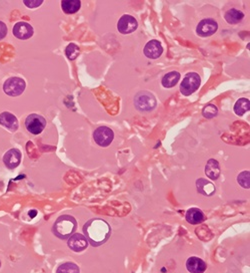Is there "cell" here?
Wrapping results in <instances>:
<instances>
[{"label": "cell", "mask_w": 250, "mask_h": 273, "mask_svg": "<svg viewBox=\"0 0 250 273\" xmlns=\"http://www.w3.org/2000/svg\"><path fill=\"white\" fill-rule=\"evenodd\" d=\"M83 232L88 242L94 247H98L109 239L111 228L109 224L102 219H91L85 223Z\"/></svg>", "instance_id": "cell-1"}, {"label": "cell", "mask_w": 250, "mask_h": 273, "mask_svg": "<svg viewBox=\"0 0 250 273\" xmlns=\"http://www.w3.org/2000/svg\"><path fill=\"white\" fill-rule=\"evenodd\" d=\"M76 227H77V222L74 217L70 215H62L55 221L52 231L56 237L67 239L76 230Z\"/></svg>", "instance_id": "cell-2"}, {"label": "cell", "mask_w": 250, "mask_h": 273, "mask_svg": "<svg viewBox=\"0 0 250 273\" xmlns=\"http://www.w3.org/2000/svg\"><path fill=\"white\" fill-rule=\"evenodd\" d=\"M134 105L138 111L149 112L156 106L157 103L152 94L148 92H140L134 98Z\"/></svg>", "instance_id": "cell-3"}, {"label": "cell", "mask_w": 250, "mask_h": 273, "mask_svg": "<svg viewBox=\"0 0 250 273\" xmlns=\"http://www.w3.org/2000/svg\"><path fill=\"white\" fill-rule=\"evenodd\" d=\"M200 77L196 72H189L181 82L180 84V92L184 96H190L198 89L200 85Z\"/></svg>", "instance_id": "cell-4"}, {"label": "cell", "mask_w": 250, "mask_h": 273, "mask_svg": "<svg viewBox=\"0 0 250 273\" xmlns=\"http://www.w3.org/2000/svg\"><path fill=\"white\" fill-rule=\"evenodd\" d=\"M26 84L24 80L20 78H9L3 84V90L7 96L10 97H18L20 96L25 89Z\"/></svg>", "instance_id": "cell-5"}, {"label": "cell", "mask_w": 250, "mask_h": 273, "mask_svg": "<svg viewBox=\"0 0 250 273\" xmlns=\"http://www.w3.org/2000/svg\"><path fill=\"white\" fill-rule=\"evenodd\" d=\"M25 126L29 133L33 135H39L45 129L46 120L40 115L31 114L25 120Z\"/></svg>", "instance_id": "cell-6"}, {"label": "cell", "mask_w": 250, "mask_h": 273, "mask_svg": "<svg viewBox=\"0 0 250 273\" xmlns=\"http://www.w3.org/2000/svg\"><path fill=\"white\" fill-rule=\"evenodd\" d=\"M93 138L95 143L100 146V147H108L113 141L114 134L108 126H99V128L94 131Z\"/></svg>", "instance_id": "cell-7"}, {"label": "cell", "mask_w": 250, "mask_h": 273, "mask_svg": "<svg viewBox=\"0 0 250 273\" xmlns=\"http://www.w3.org/2000/svg\"><path fill=\"white\" fill-rule=\"evenodd\" d=\"M138 27L137 21L133 16L129 14H124L117 23V29L122 34H129L133 31H135Z\"/></svg>", "instance_id": "cell-8"}, {"label": "cell", "mask_w": 250, "mask_h": 273, "mask_svg": "<svg viewBox=\"0 0 250 273\" xmlns=\"http://www.w3.org/2000/svg\"><path fill=\"white\" fill-rule=\"evenodd\" d=\"M218 24L214 20H211V18H207V20L201 21L197 27H196V32L199 36L202 38H207V36H211L217 31Z\"/></svg>", "instance_id": "cell-9"}, {"label": "cell", "mask_w": 250, "mask_h": 273, "mask_svg": "<svg viewBox=\"0 0 250 273\" xmlns=\"http://www.w3.org/2000/svg\"><path fill=\"white\" fill-rule=\"evenodd\" d=\"M68 247L74 252H81L85 250L88 246V240L83 234L75 233L72 234L68 239Z\"/></svg>", "instance_id": "cell-10"}, {"label": "cell", "mask_w": 250, "mask_h": 273, "mask_svg": "<svg viewBox=\"0 0 250 273\" xmlns=\"http://www.w3.org/2000/svg\"><path fill=\"white\" fill-rule=\"evenodd\" d=\"M12 32L19 40H28L33 35V27L27 22L20 21L14 25Z\"/></svg>", "instance_id": "cell-11"}, {"label": "cell", "mask_w": 250, "mask_h": 273, "mask_svg": "<svg viewBox=\"0 0 250 273\" xmlns=\"http://www.w3.org/2000/svg\"><path fill=\"white\" fill-rule=\"evenodd\" d=\"M20 162H21V152L18 149H10L3 156L4 165L10 170L18 167Z\"/></svg>", "instance_id": "cell-12"}, {"label": "cell", "mask_w": 250, "mask_h": 273, "mask_svg": "<svg viewBox=\"0 0 250 273\" xmlns=\"http://www.w3.org/2000/svg\"><path fill=\"white\" fill-rule=\"evenodd\" d=\"M163 52V47L160 43V42L153 40L150 41L149 42L146 43L145 47H144V54L151 60H156L158 59Z\"/></svg>", "instance_id": "cell-13"}, {"label": "cell", "mask_w": 250, "mask_h": 273, "mask_svg": "<svg viewBox=\"0 0 250 273\" xmlns=\"http://www.w3.org/2000/svg\"><path fill=\"white\" fill-rule=\"evenodd\" d=\"M0 125L10 132H15L18 129L17 118L9 112H3L2 114H0Z\"/></svg>", "instance_id": "cell-14"}, {"label": "cell", "mask_w": 250, "mask_h": 273, "mask_svg": "<svg viewBox=\"0 0 250 273\" xmlns=\"http://www.w3.org/2000/svg\"><path fill=\"white\" fill-rule=\"evenodd\" d=\"M206 267V263L196 256H192L186 261V268L190 273H203Z\"/></svg>", "instance_id": "cell-15"}, {"label": "cell", "mask_w": 250, "mask_h": 273, "mask_svg": "<svg viewBox=\"0 0 250 273\" xmlns=\"http://www.w3.org/2000/svg\"><path fill=\"white\" fill-rule=\"evenodd\" d=\"M196 188L198 193L204 196H212L215 193V186L206 179H198L196 181Z\"/></svg>", "instance_id": "cell-16"}, {"label": "cell", "mask_w": 250, "mask_h": 273, "mask_svg": "<svg viewBox=\"0 0 250 273\" xmlns=\"http://www.w3.org/2000/svg\"><path fill=\"white\" fill-rule=\"evenodd\" d=\"M186 221L190 224H199L205 220L204 213L198 208H190L185 215Z\"/></svg>", "instance_id": "cell-17"}, {"label": "cell", "mask_w": 250, "mask_h": 273, "mask_svg": "<svg viewBox=\"0 0 250 273\" xmlns=\"http://www.w3.org/2000/svg\"><path fill=\"white\" fill-rule=\"evenodd\" d=\"M205 174L211 180H217L220 176V167L216 160L210 159L205 166Z\"/></svg>", "instance_id": "cell-18"}, {"label": "cell", "mask_w": 250, "mask_h": 273, "mask_svg": "<svg viewBox=\"0 0 250 273\" xmlns=\"http://www.w3.org/2000/svg\"><path fill=\"white\" fill-rule=\"evenodd\" d=\"M180 79V74L178 71H170L162 78V85L166 88L172 87L177 84Z\"/></svg>", "instance_id": "cell-19"}, {"label": "cell", "mask_w": 250, "mask_h": 273, "mask_svg": "<svg viewBox=\"0 0 250 273\" xmlns=\"http://www.w3.org/2000/svg\"><path fill=\"white\" fill-rule=\"evenodd\" d=\"M224 17H225V21H226L228 23H230V24H235V23L240 22V21L243 20L244 14H243V12H241L240 10L235 9V8H232V9H230V10L226 11Z\"/></svg>", "instance_id": "cell-20"}, {"label": "cell", "mask_w": 250, "mask_h": 273, "mask_svg": "<svg viewBox=\"0 0 250 273\" xmlns=\"http://www.w3.org/2000/svg\"><path fill=\"white\" fill-rule=\"evenodd\" d=\"M81 2L79 0H64L61 2V7L63 11L67 14H73L80 9Z\"/></svg>", "instance_id": "cell-21"}, {"label": "cell", "mask_w": 250, "mask_h": 273, "mask_svg": "<svg viewBox=\"0 0 250 273\" xmlns=\"http://www.w3.org/2000/svg\"><path fill=\"white\" fill-rule=\"evenodd\" d=\"M250 108V102L247 99H239L234 105V113L237 116H243Z\"/></svg>", "instance_id": "cell-22"}, {"label": "cell", "mask_w": 250, "mask_h": 273, "mask_svg": "<svg viewBox=\"0 0 250 273\" xmlns=\"http://www.w3.org/2000/svg\"><path fill=\"white\" fill-rule=\"evenodd\" d=\"M79 267L75 263L65 262L61 264L56 270V273H79Z\"/></svg>", "instance_id": "cell-23"}, {"label": "cell", "mask_w": 250, "mask_h": 273, "mask_svg": "<svg viewBox=\"0 0 250 273\" xmlns=\"http://www.w3.org/2000/svg\"><path fill=\"white\" fill-rule=\"evenodd\" d=\"M79 53H80V49L79 47L74 44V43H70L67 45L66 49H65V54H66V57L68 58V60L70 61H74L76 58H77L79 56Z\"/></svg>", "instance_id": "cell-24"}, {"label": "cell", "mask_w": 250, "mask_h": 273, "mask_svg": "<svg viewBox=\"0 0 250 273\" xmlns=\"http://www.w3.org/2000/svg\"><path fill=\"white\" fill-rule=\"evenodd\" d=\"M217 113H218L217 107L214 105H211V104L206 105L202 111V115L206 119H212V118L216 117Z\"/></svg>", "instance_id": "cell-25"}, {"label": "cell", "mask_w": 250, "mask_h": 273, "mask_svg": "<svg viewBox=\"0 0 250 273\" xmlns=\"http://www.w3.org/2000/svg\"><path fill=\"white\" fill-rule=\"evenodd\" d=\"M249 171H244L240 173L237 177V182L240 184L241 187L249 189Z\"/></svg>", "instance_id": "cell-26"}, {"label": "cell", "mask_w": 250, "mask_h": 273, "mask_svg": "<svg viewBox=\"0 0 250 273\" xmlns=\"http://www.w3.org/2000/svg\"><path fill=\"white\" fill-rule=\"evenodd\" d=\"M42 0H24L23 1V3H24V5H26L27 7H29V8H36V7H38V6H40L41 4H42Z\"/></svg>", "instance_id": "cell-27"}, {"label": "cell", "mask_w": 250, "mask_h": 273, "mask_svg": "<svg viewBox=\"0 0 250 273\" xmlns=\"http://www.w3.org/2000/svg\"><path fill=\"white\" fill-rule=\"evenodd\" d=\"M7 34V27L6 24L2 21H0V40H3Z\"/></svg>", "instance_id": "cell-28"}, {"label": "cell", "mask_w": 250, "mask_h": 273, "mask_svg": "<svg viewBox=\"0 0 250 273\" xmlns=\"http://www.w3.org/2000/svg\"><path fill=\"white\" fill-rule=\"evenodd\" d=\"M36 214H37V212H36L35 210H32V211H30V212H29V216H30V218H34V217L36 216Z\"/></svg>", "instance_id": "cell-29"}, {"label": "cell", "mask_w": 250, "mask_h": 273, "mask_svg": "<svg viewBox=\"0 0 250 273\" xmlns=\"http://www.w3.org/2000/svg\"><path fill=\"white\" fill-rule=\"evenodd\" d=\"M0 266H1V262H0Z\"/></svg>", "instance_id": "cell-30"}]
</instances>
